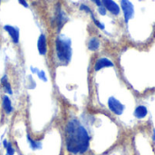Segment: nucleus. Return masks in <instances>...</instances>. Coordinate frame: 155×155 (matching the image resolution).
I'll return each instance as SVG.
<instances>
[{"mask_svg": "<svg viewBox=\"0 0 155 155\" xmlns=\"http://www.w3.org/2000/svg\"><path fill=\"white\" fill-rule=\"evenodd\" d=\"M2 106H3V109L5 111V113L6 114H10L13 113L14 111V108L12 106V103H11V100L10 98L7 96V95H5L3 97V101H2Z\"/></svg>", "mask_w": 155, "mask_h": 155, "instance_id": "1a4fd4ad", "label": "nucleus"}, {"mask_svg": "<svg viewBox=\"0 0 155 155\" xmlns=\"http://www.w3.org/2000/svg\"><path fill=\"white\" fill-rule=\"evenodd\" d=\"M134 115L136 118H139V119H142V118H144L146 115H147V109L146 107L144 106H138L135 111H134Z\"/></svg>", "mask_w": 155, "mask_h": 155, "instance_id": "f8f14e48", "label": "nucleus"}, {"mask_svg": "<svg viewBox=\"0 0 155 155\" xmlns=\"http://www.w3.org/2000/svg\"><path fill=\"white\" fill-rule=\"evenodd\" d=\"M98 11H99V13H100L102 15H106V8H105L104 5H101V6H99V8H98Z\"/></svg>", "mask_w": 155, "mask_h": 155, "instance_id": "a211bd4d", "label": "nucleus"}, {"mask_svg": "<svg viewBox=\"0 0 155 155\" xmlns=\"http://www.w3.org/2000/svg\"><path fill=\"white\" fill-rule=\"evenodd\" d=\"M27 141L29 143V145H30L31 149H33V150H39V149L42 148V143L40 142L33 140L29 135H27Z\"/></svg>", "mask_w": 155, "mask_h": 155, "instance_id": "4468645a", "label": "nucleus"}, {"mask_svg": "<svg viewBox=\"0 0 155 155\" xmlns=\"http://www.w3.org/2000/svg\"><path fill=\"white\" fill-rule=\"evenodd\" d=\"M67 21V17L64 11H62L61 9H59L58 11V15H57V25H58V30H60L63 25H64V23Z\"/></svg>", "mask_w": 155, "mask_h": 155, "instance_id": "9b49d317", "label": "nucleus"}, {"mask_svg": "<svg viewBox=\"0 0 155 155\" xmlns=\"http://www.w3.org/2000/svg\"><path fill=\"white\" fill-rule=\"evenodd\" d=\"M38 77H39L40 79H42V80L47 81V78L45 77V73H44L43 71H41V72L38 73Z\"/></svg>", "mask_w": 155, "mask_h": 155, "instance_id": "6ab92c4d", "label": "nucleus"}, {"mask_svg": "<svg viewBox=\"0 0 155 155\" xmlns=\"http://www.w3.org/2000/svg\"><path fill=\"white\" fill-rule=\"evenodd\" d=\"M37 49L41 55H45L47 53V42L46 36L44 34H41L37 40Z\"/></svg>", "mask_w": 155, "mask_h": 155, "instance_id": "423d86ee", "label": "nucleus"}, {"mask_svg": "<svg viewBox=\"0 0 155 155\" xmlns=\"http://www.w3.org/2000/svg\"><path fill=\"white\" fill-rule=\"evenodd\" d=\"M108 106L110 108V110L114 113L115 114L117 115H120L123 114L124 112V106L118 101L116 100L114 97H111L108 101Z\"/></svg>", "mask_w": 155, "mask_h": 155, "instance_id": "20e7f679", "label": "nucleus"}, {"mask_svg": "<svg viewBox=\"0 0 155 155\" xmlns=\"http://www.w3.org/2000/svg\"><path fill=\"white\" fill-rule=\"evenodd\" d=\"M110 66H114V64L107 58H100L96 61L95 64H94V70L95 71H99L102 68L104 67H110Z\"/></svg>", "mask_w": 155, "mask_h": 155, "instance_id": "6e6552de", "label": "nucleus"}, {"mask_svg": "<svg viewBox=\"0 0 155 155\" xmlns=\"http://www.w3.org/2000/svg\"><path fill=\"white\" fill-rule=\"evenodd\" d=\"M91 16H92V18H93V21L94 22V24H95V25H97V26H98L100 29H104V25H103V24H101L99 21H97V20L95 19V17L94 16L93 13L91 14Z\"/></svg>", "mask_w": 155, "mask_h": 155, "instance_id": "dca6fc26", "label": "nucleus"}, {"mask_svg": "<svg viewBox=\"0 0 155 155\" xmlns=\"http://www.w3.org/2000/svg\"><path fill=\"white\" fill-rule=\"evenodd\" d=\"M4 29L9 35L12 42L15 45H17L19 43V38H20V33H19L18 28H16L15 26H12V25H6L4 26Z\"/></svg>", "mask_w": 155, "mask_h": 155, "instance_id": "39448f33", "label": "nucleus"}, {"mask_svg": "<svg viewBox=\"0 0 155 155\" xmlns=\"http://www.w3.org/2000/svg\"><path fill=\"white\" fill-rule=\"evenodd\" d=\"M100 46V42L98 40V38L96 37H93L89 40L88 42V48L91 51H96Z\"/></svg>", "mask_w": 155, "mask_h": 155, "instance_id": "ddd939ff", "label": "nucleus"}, {"mask_svg": "<svg viewBox=\"0 0 155 155\" xmlns=\"http://www.w3.org/2000/svg\"><path fill=\"white\" fill-rule=\"evenodd\" d=\"M90 136L77 119H71L65 127V145L73 154L84 153L89 149Z\"/></svg>", "mask_w": 155, "mask_h": 155, "instance_id": "f257e3e1", "label": "nucleus"}, {"mask_svg": "<svg viewBox=\"0 0 155 155\" xmlns=\"http://www.w3.org/2000/svg\"><path fill=\"white\" fill-rule=\"evenodd\" d=\"M1 84H2V87L5 91V93L6 94H13V91H12V87H11V84L10 83L8 82V78L6 75H4L2 78H1Z\"/></svg>", "mask_w": 155, "mask_h": 155, "instance_id": "9d476101", "label": "nucleus"}, {"mask_svg": "<svg viewBox=\"0 0 155 155\" xmlns=\"http://www.w3.org/2000/svg\"><path fill=\"white\" fill-rule=\"evenodd\" d=\"M5 150H6V155H15V151L13 145L10 143H7V145L5 147Z\"/></svg>", "mask_w": 155, "mask_h": 155, "instance_id": "2eb2a0df", "label": "nucleus"}, {"mask_svg": "<svg viewBox=\"0 0 155 155\" xmlns=\"http://www.w3.org/2000/svg\"><path fill=\"white\" fill-rule=\"evenodd\" d=\"M80 9L83 10V11H85L86 13H89V14H92V11L91 9L89 8V6H87L86 5H81L80 6Z\"/></svg>", "mask_w": 155, "mask_h": 155, "instance_id": "f3484780", "label": "nucleus"}, {"mask_svg": "<svg viewBox=\"0 0 155 155\" xmlns=\"http://www.w3.org/2000/svg\"><path fill=\"white\" fill-rule=\"evenodd\" d=\"M102 4L112 14H114L115 15H119V13H120V7L118 6V5L114 1H113V0H102Z\"/></svg>", "mask_w": 155, "mask_h": 155, "instance_id": "0eeeda50", "label": "nucleus"}, {"mask_svg": "<svg viewBox=\"0 0 155 155\" xmlns=\"http://www.w3.org/2000/svg\"><path fill=\"white\" fill-rule=\"evenodd\" d=\"M92 2H94L98 6H101L102 5V0H92Z\"/></svg>", "mask_w": 155, "mask_h": 155, "instance_id": "412c9836", "label": "nucleus"}, {"mask_svg": "<svg viewBox=\"0 0 155 155\" xmlns=\"http://www.w3.org/2000/svg\"><path fill=\"white\" fill-rule=\"evenodd\" d=\"M121 5H122V9L124 11L125 22L128 23V21L133 17L134 13V5L130 2V0H122L121 1Z\"/></svg>", "mask_w": 155, "mask_h": 155, "instance_id": "7ed1b4c3", "label": "nucleus"}, {"mask_svg": "<svg viewBox=\"0 0 155 155\" xmlns=\"http://www.w3.org/2000/svg\"><path fill=\"white\" fill-rule=\"evenodd\" d=\"M0 4H1V0H0Z\"/></svg>", "mask_w": 155, "mask_h": 155, "instance_id": "4be33fe9", "label": "nucleus"}, {"mask_svg": "<svg viewBox=\"0 0 155 155\" xmlns=\"http://www.w3.org/2000/svg\"><path fill=\"white\" fill-rule=\"evenodd\" d=\"M18 2H19V4H21L25 7H28L29 6L28 4H27V2H26V0H18Z\"/></svg>", "mask_w": 155, "mask_h": 155, "instance_id": "aec40b11", "label": "nucleus"}, {"mask_svg": "<svg viewBox=\"0 0 155 155\" xmlns=\"http://www.w3.org/2000/svg\"><path fill=\"white\" fill-rule=\"evenodd\" d=\"M55 54L57 61L61 64H67L72 57L71 40L64 35H59L55 39Z\"/></svg>", "mask_w": 155, "mask_h": 155, "instance_id": "f03ea898", "label": "nucleus"}]
</instances>
